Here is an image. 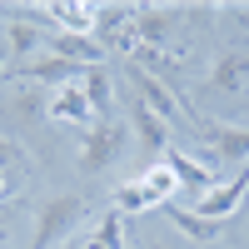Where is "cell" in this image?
Here are the masks:
<instances>
[{"instance_id": "obj_1", "label": "cell", "mask_w": 249, "mask_h": 249, "mask_svg": "<svg viewBox=\"0 0 249 249\" xmlns=\"http://www.w3.org/2000/svg\"><path fill=\"white\" fill-rule=\"evenodd\" d=\"M85 214H90V199H85V195H55L50 204H40L35 234H30L25 249H55V244H65V234H70Z\"/></svg>"}, {"instance_id": "obj_2", "label": "cell", "mask_w": 249, "mask_h": 249, "mask_svg": "<svg viewBox=\"0 0 249 249\" xmlns=\"http://www.w3.org/2000/svg\"><path fill=\"white\" fill-rule=\"evenodd\" d=\"M175 190H179V179H175V170H170V164L160 160L155 170H144L140 179L120 184L115 210H120V214H144V210H160V204H170V199H175Z\"/></svg>"}, {"instance_id": "obj_3", "label": "cell", "mask_w": 249, "mask_h": 249, "mask_svg": "<svg viewBox=\"0 0 249 249\" xmlns=\"http://www.w3.org/2000/svg\"><path fill=\"white\" fill-rule=\"evenodd\" d=\"M124 160V120H95L80 140V170L85 175H110Z\"/></svg>"}, {"instance_id": "obj_4", "label": "cell", "mask_w": 249, "mask_h": 249, "mask_svg": "<svg viewBox=\"0 0 249 249\" xmlns=\"http://www.w3.org/2000/svg\"><path fill=\"white\" fill-rule=\"evenodd\" d=\"M195 135L204 140V155L224 164H249V124H224L210 115H195Z\"/></svg>"}, {"instance_id": "obj_5", "label": "cell", "mask_w": 249, "mask_h": 249, "mask_svg": "<svg viewBox=\"0 0 249 249\" xmlns=\"http://www.w3.org/2000/svg\"><path fill=\"white\" fill-rule=\"evenodd\" d=\"M124 75H130V85H135V100H140L150 115H160L164 124H170V120H190V124H195V110H184V105H179L175 85H164V80L150 75L144 65H124Z\"/></svg>"}, {"instance_id": "obj_6", "label": "cell", "mask_w": 249, "mask_h": 249, "mask_svg": "<svg viewBox=\"0 0 249 249\" xmlns=\"http://www.w3.org/2000/svg\"><path fill=\"white\" fill-rule=\"evenodd\" d=\"M95 40L110 50H124L135 55L140 40H135V5H95Z\"/></svg>"}, {"instance_id": "obj_7", "label": "cell", "mask_w": 249, "mask_h": 249, "mask_svg": "<svg viewBox=\"0 0 249 249\" xmlns=\"http://www.w3.org/2000/svg\"><path fill=\"white\" fill-rule=\"evenodd\" d=\"M249 85V40H234V45H224L214 55V65H210V90L214 95H244Z\"/></svg>"}, {"instance_id": "obj_8", "label": "cell", "mask_w": 249, "mask_h": 249, "mask_svg": "<svg viewBox=\"0 0 249 249\" xmlns=\"http://www.w3.org/2000/svg\"><path fill=\"white\" fill-rule=\"evenodd\" d=\"M45 120H55V124H75V130H90L100 115H95V105L85 100V90L70 80V85H55V95L45 100Z\"/></svg>"}, {"instance_id": "obj_9", "label": "cell", "mask_w": 249, "mask_h": 249, "mask_svg": "<svg viewBox=\"0 0 249 249\" xmlns=\"http://www.w3.org/2000/svg\"><path fill=\"white\" fill-rule=\"evenodd\" d=\"M124 124H130V130H135L140 150L150 155V160H164V150H170V144H175L170 124H164L160 115H150V110L140 105V100H130V105H124Z\"/></svg>"}, {"instance_id": "obj_10", "label": "cell", "mask_w": 249, "mask_h": 249, "mask_svg": "<svg viewBox=\"0 0 249 249\" xmlns=\"http://www.w3.org/2000/svg\"><path fill=\"white\" fill-rule=\"evenodd\" d=\"M244 195H249V164H239L234 179H224V184H214L210 195H199L195 199V214H204V219H230L239 204H244Z\"/></svg>"}, {"instance_id": "obj_11", "label": "cell", "mask_w": 249, "mask_h": 249, "mask_svg": "<svg viewBox=\"0 0 249 249\" xmlns=\"http://www.w3.org/2000/svg\"><path fill=\"white\" fill-rule=\"evenodd\" d=\"M40 45H50V55L70 60V65H105V45L95 35H75V30H45Z\"/></svg>"}, {"instance_id": "obj_12", "label": "cell", "mask_w": 249, "mask_h": 249, "mask_svg": "<svg viewBox=\"0 0 249 249\" xmlns=\"http://www.w3.org/2000/svg\"><path fill=\"white\" fill-rule=\"evenodd\" d=\"M164 164H170V170H175V179H179V190H190L195 199L214 190V170H210V164H204V160H195V155H184L179 144H170V150H164Z\"/></svg>"}, {"instance_id": "obj_13", "label": "cell", "mask_w": 249, "mask_h": 249, "mask_svg": "<svg viewBox=\"0 0 249 249\" xmlns=\"http://www.w3.org/2000/svg\"><path fill=\"white\" fill-rule=\"evenodd\" d=\"M75 85L85 90V100L95 105V115H100V120H110V105H115V80H110V65H85Z\"/></svg>"}, {"instance_id": "obj_14", "label": "cell", "mask_w": 249, "mask_h": 249, "mask_svg": "<svg viewBox=\"0 0 249 249\" xmlns=\"http://www.w3.org/2000/svg\"><path fill=\"white\" fill-rule=\"evenodd\" d=\"M40 15H50L60 30H75V35H90L95 30V5H80V0H45Z\"/></svg>"}, {"instance_id": "obj_15", "label": "cell", "mask_w": 249, "mask_h": 249, "mask_svg": "<svg viewBox=\"0 0 249 249\" xmlns=\"http://www.w3.org/2000/svg\"><path fill=\"white\" fill-rule=\"evenodd\" d=\"M175 10H160V5H135V40H140V45H164V35H170V25H175V20H170Z\"/></svg>"}, {"instance_id": "obj_16", "label": "cell", "mask_w": 249, "mask_h": 249, "mask_svg": "<svg viewBox=\"0 0 249 249\" xmlns=\"http://www.w3.org/2000/svg\"><path fill=\"white\" fill-rule=\"evenodd\" d=\"M80 249H124V214L110 210V214L100 219L85 239H80Z\"/></svg>"}, {"instance_id": "obj_17", "label": "cell", "mask_w": 249, "mask_h": 249, "mask_svg": "<svg viewBox=\"0 0 249 249\" xmlns=\"http://www.w3.org/2000/svg\"><path fill=\"white\" fill-rule=\"evenodd\" d=\"M164 214H170L175 230L190 234V239H214V234H219V219H204V214H195V210H184V204H164Z\"/></svg>"}, {"instance_id": "obj_18", "label": "cell", "mask_w": 249, "mask_h": 249, "mask_svg": "<svg viewBox=\"0 0 249 249\" xmlns=\"http://www.w3.org/2000/svg\"><path fill=\"white\" fill-rule=\"evenodd\" d=\"M50 25H35V20H10V55H30Z\"/></svg>"}, {"instance_id": "obj_19", "label": "cell", "mask_w": 249, "mask_h": 249, "mask_svg": "<svg viewBox=\"0 0 249 249\" xmlns=\"http://www.w3.org/2000/svg\"><path fill=\"white\" fill-rule=\"evenodd\" d=\"M0 170H25V150L5 135H0Z\"/></svg>"}, {"instance_id": "obj_20", "label": "cell", "mask_w": 249, "mask_h": 249, "mask_svg": "<svg viewBox=\"0 0 249 249\" xmlns=\"http://www.w3.org/2000/svg\"><path fill=\"white\" fill-rule=\"evenodd\" d=\"M5 239H10V219L0 214V249H5Z\"/></svg>"}, {"instance_id": "obj_21", "label": "cell", "mask_w": 249, "mask_h": 249, "mask_svg": "<svg viewBox=\"0 0 249 249\" xmlns=\"http://www.w3.org/2000/svg\"><path fill=\"white\" fill-rule=\"evenodd\" d=\"M55 249H80V239H65V244H55Z\"/></svg>"}, {"instance_id": "obj_22", "label": "cell", "mask_w": 249, "mask_h": 249, "mask_svg": "<svg viewBox=\"0 0 249 249\" xmlns=\"http://www.w3.org/2000/svg\"><path fill=\"white\" fill-rule=\"evenodd\" d=\"M0 60H5V50H0Z\"/></svg>"}]
</instances>
